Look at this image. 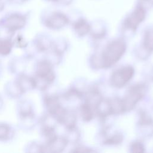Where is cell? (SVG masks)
I'll use <instances>...</instances> for the list:
<instances>
[{
  "label": "cell",
  "instance_id": "obj_1",
  "mask_svg": "<svg viewBox=\"0 0 153 153\" xmlns=\"http://www.w3.org/2000/svg\"><path fill=\"white\" fill-rule=\"evenodd\" d=\"M126 44L122 39H116L108 45L102 54L103 66L109 68L119 60L124 53Z\"/></svg>",
  "mask_w": 153,
  "mask_h": 153
},
{
  "label": "cell",
  "instance_id": "obj_2",
  "mask_svg": "<svg viewBox=\"0 0 153 153\" xmlns=\"http://www.w3.org/2000/svg\"><path fill=\"white\" fill-rule=\"evenodd\" d=\"M147 10L145 8L135 5L133 10L129 12L123 22L124 29L131 31H135L139 26L145 20L146 17Z\"/></svg>",
  "mask_w": 153,
  "mask_h": 153
},
{
  "label": "cell",
  "instance_id": "obj_3",
  "mask_svg": "<svg viewBox=\"0 0 153 153\" xmlns=\"http://www.w3.org/2000/svg\"><path fill=\"white\" fill-rule=\"evenodd\" d=\"M145 91L143 85H137L132 87L128 91L124 99L122 100L124 111L131 109L142 98Z\"/></svg>",
  "mask_w": 153,
  "mask_h": 153
},
{
  "label": "cell",
  "instance_id": "obj_4",
  "mask_svg": "<svg viewBox=\"0 0 153 153\" xmlns=\"http://www.w3.org/2000/svg\"><path fill=\"white\" fill-rule=\"evenodd\" d=\"M45 25L52 29H59L66 26L69 22L68 16L60 11H51L45 19Z\"/></svg>",
  "mask_w": 153,
  "mask_h": 153
},
{
  "label": "cell",
  "instance_id": "obj_5",
  "mask_svg": "<svg viewBox=\"0 0 153 153\" xmlns=\"http://www.w3.org/2000/svg\"><path fill=\"white\" fill-rule=\"evenodd\" d=\"M134 69L131 66H124L115 71L111 76L112 85L121 87L126 85L133 77Z\"/></svg>",
  "mask_w": 153,
  "mask_h": 153
},
{
  "label": "cell",
  "instance_id": "obj_6",
  "mask_svg": "<svg viewBox=\"0 0 153 153\" xmlns=\"http://www.w3.org/2000/svg\"><path fill=\"white\" fill-rule=\"evenodd\" d=\"M26 23L25 17L19 14H12L4 20V25L8 29H18L22 27Z\"/></svg>",
  "mask_w": 153,
  "mask_h": 153
},
{
  "label": "cell",
  "instance_id": "obj_7",
  "mask_svg": "<svg viewBox=\"0 0 153 153\" xmlns=\"http://www.w3.org/2000/svg\"><path fill=\"white\" fill-rule=\"evenodd\" d=\"M75 33L79 36H84L91 30V25L84 17H80L77 19L72 25Z\"/></svg>",
  "mask_w": 153,
  "mask_h": 153
},
{
  "label": "cell",
  "instance_id": "obj_8",
  "mask_svg": "<svg viewBox=\"0 0 153 153\" xmlns=\"http://www.w3.org/2000/svg\"><path fill=\"white\" fill-rule=\"evenodd\" d=\"M144 46L149 51L153 50V28L148 29L145 32Z\"/></svg>",
  "mask_w": 153,
  "mask_h": 153
},
{
  "label": "cell",
  "instance_id": "obj_9",
  "mask_svg": "<svg viewBox=\"0 0 153 153\" xmlns=\"http://www.w3.org/2000/svg\"><path fill=\"white\" fill-rule=\"evenodd\" d=\"M135 5L141 7L148 11L153 8V0H136Z\"/></svg>",
  "mask_w": 153,
  "mask_h": 153
},
{
  "label": "cell",
  "instance_id": "obj_10",
  "mask_svg": "<svg viewBox=\"0 0 153 153\" xmlns=\"http://www.w3.org/2000/svg\"><path fill=\"white\" fill-rule=\"evenodd\" d=\"M82 115L83 118L85 120H88L92 118V111L90 108V106H88V104H86L83 105L82 109Z\"/></svg>",
  "mask_w": 153,
  "mask_h": 153
},
{
  "label": "cell",
  "instance_id": "obj_11",
  "mask_svg": "<svg viewBox=\"0 0 153 153\" xmlns=\"http://www.w3.org/2000/svg\"><path fill=\"white\" fill-rule=\"evenodd\" d=\"M131 149L133 152H143V145L138 142H136L133 143L131 146Z\"/></svg>",
  "mask_w": 153,
  "mask_h": 153
},
{
  "label": "cell",
  "instance_id": "obj_12",
  "mask_svg": "<svg viewBox=\"0 0 153 153\" xmlns=\"http://www.w3.org/2000/svg\"><path fill=\"white\" fill-rule=\"evenodd\" d=\"M74 0H59L58 2L59 5H71Z\"/></svg>",
  "mask_w": 153,
  "mask_h": 153
},
{
  "label": "cell",
  "instance_id": "obj_13",
  "mask_svg": "<svg viewBox=\"0 0 153 153\" xmlns=\"http://www.w3.org/2000/svg\"><path fill=\"white\" fill-rule=\"evenodd\" d=\"M26 1H27V0H10V1H11L14 4H17L23 3Z\"/></svg>",
  "mask_w": 153,
  "mask_h": 153
},
{
  "label": "cell",
  "instance_id": "obj_14",
  "mask_svg": "<svg viewBox=\"0 0 153 153\" xmlns=\"http://www.w3.org/2000/svg\"><path fill=\"white\" fill-rule=\"evenodd\" d=\"M46 1H49V2H53V3H56V4H57L59 0H46Z\"/></svg>",
  "mask_w": 153,
  "mask_h": 153
}]
</instances>
